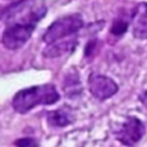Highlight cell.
<instances>
[{
	"label": "cell",
	"instance_id": "1",
	"mask_svg": "<svg viewBox=\"0 0 147 147\" xmlns=\"http://www.w3.org/2000/svg\"><path fill=\"white\" fill-rule=\"evenodd\" d=\"M59 93L52 84L35 85L17 92L12 99V107L20 114H27L39 105H53L59 101Z\"/></svg>",
	"mask_w": 147,
	"mask_h": 147
},
{
	"label": "cell",
	"instance_id": "2",
	"mask_svg": "<svg viewBox=\"0 0 147 147\" xmlns=\"http://www.w3.org/2000/svg\"><path fill=\"white\" fill-rule=\"evenodd\" d=\"M47 14V8L43 4L32 5L30 0H20L13 3L8 8H5L1 13V18L4 22L13 23H27L36 25L44 16Z\"/></svg>",
	"mask_w": 147,
	"mask_h": 147
},
{
	"label": "cell",
	"instance_id": "3",
	"mask_svg": "<svg viewBox=\"0 0 147 147\" xmlns=\"http://www.w3.org/2000/svg\"><path fill=\"white\" fill-rule=\"evenodd\" d=\"M84 26V20L80 14H70L56 20L44 32L43 41L52 44L54 41L66 39L76 34Z\"/></svg>",
	"mask_w": 147,
	"mask_h": 147
},
{
	"label": "cell",
	"instance_id": "4",
	"mask_svg": "<svg viewBox=\"0 0 147 147\" xmlns=\"http://www.w3.org/2000/svg\"><path fill=\"white\" fill-rule=\"evenodd\" d=\"M36 25H27V23H13L4 30L1 36V43L4 48L9 51H17L23 47L27 40L32 36Z\"/></svg>",
	"mask_w": 147,
	"mask_h": 147
},
{
	"label": "cell",
	"instance_id": "5",
	"mask_svg": "<svg viewBox=\"0 0 147 147\" xmlns=\"http://www.w3.org/2000/svg\"><path fill=\"white\" fill-rule=\"evenodd\" d=\"M88 88L90 94L98 101H106L119 90V86L114 79L99 74H90L88 78Z\"/></svg>",
	"mask_w": 147,
	"mask_h": 147
},
{
	"label": "cell",
	"instance_id": "6",
	"mask_svg": "<svg viewBox=\"0 0 147 147\" xmlns=\"http://www.w3.org/2000/svg\"><path fill=\"white\" fill-rule=\"evenodd\" d=\"M145 134V124L138 117L129 116L125 123L115 132L116 140L125 146H134Z\"/></svg>",
	"mask_w": 147,
	"mask_h": 147
},
{
	"label": "cell",
	"instance_id": "7",
	"mask_svg": "<svg viewBox=\"0 0 147 147\" xmlns=\"http://www.w3.org/2000/svg\"><path fill=\"white\" fill-rule=\"evenodd\" d=\"M133 36L141 40L147 39V3H140L136 5L132 14Z\"/></svg>",
	"mask_w": 147,
	"mask_h": 147
},
{
	"label": "cell",
	"instance_id": "8",
	"mask_svg": "<svg viewBox=\"0 0 147 147\" xmlns=\"http://www.w3.org/2000/svg\"><path fill=\"white\" fill-rule=\"evenodd\" d=\"M78 47V40L76 39H62V40L54 41L52 44H48L47 48L43 51V56L45 58H57L63 54H67L70 52L75 51Z\"/></svg>",
	"mask_w": 147,
	"mask_h": 147
},
{
	"label": "cell",
	"instance_id": "9",
	"mask_svg": "<svg viewBox=\"0 0 147 147\" xmlns=\"http://www.w3.org/2000/svg\"><path fill=\"white\" fill-rule=\"evenodd\" d=\"M47 120H48V123L52 125V127L63 128V127H67L69 124H71L74 119L70 116L69 112H66L65 110L59 109V110H54V111L48 112Z\"/></svg>",
	"mask_w": 147,
	"mask_h": 147
},
{
	"label": "cell",
	"instance_id": "10",
	"mask_svg": "<svg viewBox=\"0 0 147 147\" xmlns=\"http://www.w3.org/2000/svg\"><path fill=\"white\" fill-rule=\"evenodd\" d=\"M65 92H66L67 97H78L81 93V86H80V80H79L76 74H70L67 75L66 80H65Z\"/></svg>",
	"mask_w": 147,
	"mask_h": 147
},
{
	"label": "cell",
	"instance_id": "11",
	"mask_svg": "<svg viewBox=\"0 0 147 147\" xmlns=\"http://www.w3.org/2000/svg\"><path fill=\"white\" fill-rule=\"evenodd\" d=\"M128 27H129V22H128L127 20H124V18H116V20L112 22L110 32L115 36H120L127 32Z\"/></svg>",
	"mask_w": 147,
	"mask_h": 147
},
{
	"label": "cell",
	"instance_id": "12",
	"mask_svg": "<svg viewBox=\"0 0 147 147\" xmlns=\"http://www.w3.org/2000/svg\"><path fill=\"white\" fill-rule=\"evenodd\" d=\"M14 146L17 147H39V142L35 138L26 137V138H20L14 142Z\"/></svg>",
	"mask_w": 147,
	"mask_h": 147
}]
</instances>
